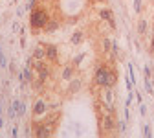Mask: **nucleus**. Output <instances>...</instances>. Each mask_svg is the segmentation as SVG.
Instances as JSON below:
<instances>
[{
	"label": "nucleus",
	"instance_id": "nucleus-23",
	"mask_svg": "<svg viewBox=\"0 0 154 138\" xmlns=\"http://www.w3.org/2000/svg\"><path fill=\"white\" fill-rule=\"evenodd\" d=\"M94 2H105V0H94Z\"/></svg>",
	"mask_w": 154,
	"mask_h": 138
},
{
	"label": "nucleus",
	"instance_id": "nucleus-11",
	"mask_svg": "<svg viewBox=\"0 0 154 138\" xmlns=\"http://www.w3.org/2000/svg\"><path fill=\"white\" fill-rule=\"evenodd\" d=\"M70 43H72L73 46L81 44V43H83V33H81V31H75V33L72 35V39H70Z\"/></svg>",
	"mask_w": 154,
	"mask_h": 138
},
{
	"label": "nucleus",
	"instance_id": "nucleus-7",
	"mask_svg": "<svg viewBox=\"0 0 154 138\" xmlns=\"http://www.w3.org/2000/svg\"><path fill=\"white\" fill-rule=\"evenodd\" d=\"M57 57H59L57 46H53V44H46V59H48V61H57Z\"/></svg>",
	"mask_w": 154,
	"mask_h": 138
},
{
	"label": "nucleus",
	"instance_id": "nucleus-2",
	"mask_svg": "<svg viewBox=\"0 0 154 138\" xmlns=\"http://www.w3.org/2000/svg\"><path fill=\"white\" fill-rule=\"evenodd\" d=\"M48 22V11L44 8H33L31 15H29V24H31V31L37 33L38 30H42Z\"/></svg>",
	"mask_w": 154,
	"mask_h": 138
},
{
	"label": "nucleus",
	"instance_id": "nucleus-16",
	"mask_svg": "<svg viewBox=\"0 0 154 138\" xmlns=\"http://www.w3.org/2000/svg\"><path fill=\"white\" fill-rule=\"evenodd\" d=\"M24 79H26V81H31V79H33V74H31L29 66H26V70H24Z\"/></svg>",
	"mask_w": 154,
	"mask_h": 138
},
{
	"label": "nucleus",
	"instance_id": "nucleus-10",
	"mask_svg": "<svg viewBox=\"0 0 154 138\" xmlns=\"http://www.w3.org/2000/svg\"><path fill=\"white\" fill-rule=\"evenodd\" d=\"M42 30L48 31V33H50V31H57V30H59V22H57V21H48Z\"/></svg>",
	"mask_w": 154,
	"mask_h": 138
},
{
	"label": "nucleus",
	"instance_id": "nucleus-6",
	"mask_svg": "<svg viewBox=\"0 0 154 138\" xmlns=\"http://www.w3.org/2000/svg\"><path fill=\"white\" fill-rule=\"evenodd\" d=\"M35 61H44L46 59V46L44 44H38L33 48V55H31Z\"/></svg>",
	"mask_w": 154,
	"mask_h": 138
},
{
	"label": "nucleus",
	"instance_id": "nucleus-4",
	"mask_svg": "<svg viewBox=\"0 0 154 138\" xmlns=\"http://www.w3.org/2000/svg\"><path fill=\"white\" fill-rule=\"evenodd\" d=\"M101 101H103V105L108 111H112V107H114V92H112V87H105L103 88V92H101Z\"/></svg>",
	"mask_w": 154,
	"mask_h": 138
},
{
	"label": "nucleus",
	"instance_id": "nucleus-3",
	"mask_svg": "<svg viewBox=\"0 0 154 138\" xmlns=\"http://www.w3.org/2000/svg\"><path fill=\"white\" fill-rule=\"evenodd\" d=\"M35 72H37V77H38L37 85H41V83L46 79V77H48L50 68H48V65H46L44 61H35Z\"/></svg>",
	"mask_w": 154,
	"mask_h": 138
},
{
	"label": "nucleus",
	"instance_id": "nucleus-1",
	"mask_svg": "<svg viewBox=\"0 0 154 138\" xmlns=\"http://www.w3.org/2000/svg\"><path fill=\"white\" fill-rule=\"evenodd\" d=\"M116 81H118V74H116L114 68L105 66V65L97 66V70H95V74H94V85L105 88V87H114Z\"/></svg>",
	"mask_w": 154,
	"mask_h": 138
},
{
	"label": "nucleus",
	"instance_id": "nucleus-5",
	"mask_svg": "<svg viewBox=\"0 0 154 138\" xmlns=\"http://www.w3.org/2000/svg\"><path fill=\"white\" fill-rule=\"evenodd\" d=\"M101 127H103V131H114L116 122H114L112 112H108V114H105V116H103V124H101Z\"/></svg>",
	"mask_w": 154,
	"mask_h": 138
},
{
	"label": "nucleus",
	"instance_id": "nucleus-22",
	"mask_svg": "<svg viewBox=\"0 0 154 138\" xmlns=\"http://www.w3.org/2000/svg\"><path fill=\"white\" fill-rule=\"evenodd\" d=\"M150 52H154V35H152V41H150Z\"/></svg>",
	"mask_w": 154,
	"mask_h": 138
},
{
	"label": "nucleus",
	"instance_id": "nucleus-9",
	"mask_svg": "<svg viewBox=\"0 0 154 138\" xmlns=\"http://www.w3.org/2000/svg\"><path fill=\"white\" fill-rule=\"evenodd\" d=\"M99 15H101V18L108 21V22H110V26L114 28V18H112V11H110V9H101V11H99Z\"/></svg>",
	"mask_w": 154,
	"mask_h": 138
},
{
	"label": "nucleus",
	"instance_id": "nucleus-12",
	"mask_svg": "<svg viewBox=\"0 0 154 138\" xmlns=\"http://www.w3.org/2000/svg\"><path fill=\"white\" fill-rule=\"evenodd\" d=\"M15 107H17V118H22V116H24V111H26L24 103H20V101H15Z\"/></svg>",
	"mask_w": 154,
	"mask_h": 138
},
{
	"label": "nucleus",
	"instance_id": "nucleus-17",
	"mask_svg": "<svg viewBox=\"0 0 154 138\" xmlns=\"http://www.w3.org/2000/svg\"><path fill=\"white\" fill-rule=\"evenodd\" d=\"M83 57H85L83 53H79V55H75V59H73V65H75V66H79V65H81V61H83Z\"/></svg>",
	"mask_w": 154,
	"mask_h": 138
},
{
	"label": "nucleus",
	"instance_id": "nucleus-18",
	"mask_svg": "<svg viewBox=\"0 0 154 138\" xmlns=\"http://www.w3.org/2000/svg\"><path fill=\"white\" fill-rule=\"evenodd\" d=\"M140 9H141V0H134V11L140 13Z\"/></svg>",
	"mask_w": 154,
	"mask_h": 138
},
{
	"label": "nucleus",
	"instance_id": "nucleus-15",
	"mask_svg": "<svg viewBox=\"0 0 154 138\" xmlns=\"http://www.w3.org/2000/svg\"><path fill=\"white\" fill-rule=\"evenodd\" d=\"M79 88H81V79H73L70 83V92H77Z\"/></svg>",
	"mask_w": 154,
	"mask_h": 138
},
{
	"label": "nucleus",
	"instance_id": "nucleus-19",
	"mask_svg": "<svg viewBox=\"0 0 154 138\" xmlns=\"http://www.w3.org/2000/svg\"><path fill=\"white\" fill-rule=\"evenodd\" d=\"M103 48L108 52L110 48H112V41H108V39H105V41H103Z\"/></svg>",
	"mask_w": 154,
	"mask_h": 138
},
{
	"label": "nucleus",
	"instance_id": "nucleus-14",
	"mask_svg": "<svg viewBox=\"0 0 154 138\" xmlns=\"http://www.w3.org/2000/svg\"><path fill=\"white\" fill-rule=\"evenodd\" d=\"M63 77H64V79H72V77H73V68H72V66H64Z\"/></svg>",
	"mask_w": 154,
	"mask_h": 138
},
{
	"label": "nucleus",
	"instance_id": "nucleus-13",
	"mask_svg": "<svg viewBox=\"0 0 154 138\" xmlns=\"http://www.w3.org/2000/svg\"><path fill=\"white\" fill-rule=\"evenodd\" d=\"M138 33L140 35H145L147 33V21H143V18L138 22Z\"/></svg>",
	"mask_w": 154,
	"mask_h": 138
},
{
	"label": "nucleus",
	"instance_id": "nucleus-24",
	"mask_svg": "<svg viewBox=\"0 0 154 138\" xmlns=\"http://www.w3.org/2000/svg\"><path fill=\"white\" fill-rule=\"evenodd\" d=\"M152 35H154V22H152Z\"/></svg>",
	"mask_w": 154,
	"mask_h": 138
},
{
	"label": "nucleus",
	"instance_id": "nucleus-21",
	"mask_svg": "<svg viewBox=\"0 0 154 138\" xmlns=\"http://www.w3.org/2000/svg\"><path fill=\"white\" fill-rule=\"evenodd\" d=\"M33 4H35V0H28V9H33L35 8Z\"/></svg>",
	"mask_w": 154,
	"mask_h": 138
},
{
	"label": "nucleus",
	"instance_id": "nucleus-8",
	"mask_svg": "<svg viewBox=\"0 0 154 138\" xmlns=\"http://www.w3.org/2000/svg\"><path fill=\"white\" fill-rule=\"evenodd\" d=\"M44 112H46V103L42 100H37L35 105H33V114L35 116H42Z\"/></svg>",
	"mask_w": 154,
	"mask_h": 138
},
{
	"label": "nucleus",
	"instance_id": "nucleus-20",
	"mask_svg": "<svg viewBox=\"0 0 154 138\" xmlns=\"http://www.w3.org/2000/svg\"><path fill=\"white\" fill-rule=\"evenodd\" d=\"M143 131H145V133H143V134H145V136H150V134H152V133H150V127H149V125H147V127H145V129H143Z\"/></svg>",
	"mask_w": 154,
	"mask_h": 138
}]
</instances>
